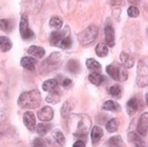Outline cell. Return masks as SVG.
Segmentation results:
<instances>
[{
    "instance_id": "obj_1",
    "label": "cell",
    "mask_w": 148,
    "mask_h": 147,
    "mask_svg": "<svg viewBox=\"0 0 148 147\" xmlns=\"http://www.w3.org/2000/svg\"><path fill=\"white\" fill-rule=\"evenodd\" d=\"M90 126V117L85 113H71L67 118V129L78 138H85Z\"/></svg>"
},
{
    "instance_id": "obj_2",
    "label": "cell",
    "mask_w": 148,
    "mask_h": 147,
    "mask_svg": "<svg viewBox=\"0 0 148 147\" xmlns=\"http://www.w3.org/2000/svg\"><path fill=\"white\" fill-rule=\"evenodd\" d=\"M41 93L38 89L21 93L18 99V105L21 108H37L41 104Z\"/></svg>"
},
{
    "instance_id": "obj_3",
    "label": "cell",
    "mask_w": 148,
    "mask_h": 147,
    "mask_svg": "<svg viewBox=\"0 0 148 147\" xmlns=\"http://www.w3.org/2000/svg\"><path fill=\"white\" fill-rule=\"evenodd\" d=\"M106 71L112 79L117 80V81H125L128 78V73H127L125 66L117 62L109 64L106 67Z\"/></svg>"
},
{
    "instance_id": "obj_4",
    "label": "cell",
    "mask_w": 148,
    "mask_h": 147,
    "mask_svg": "<svg viewBox=\"0 0 148 147\" xmlns=\"http://www.w3.org/2000/svg\"><path fill=\"white\" fill-rule=\"evenodd\" d=\"M98 36V27L96 25H89L85 30H83L78 36L79 42L83 46L89 45L94 42Z\"/></svg>"
},
{
    "instance_id": "obj_5",
    "label": "cell",
    "mask_w": 148,
    "mask_h": 147,
    "mask_svg": "<svg viewBox=\"0 0 148 147\" xmlns=\"http://www.w3.org/2000/svg\"><path fill=\"white\" fill-rule=\"evenodd\" d=\"M61 55L59 53H53L47 59L42 63V71L44 73H51L56 68H58L61 64Z\"/></svg>"
},
{
    "instance_id": "obj_6",
    "label": "cell",
    "mask_w": 148,
    "mask_h": 147,
    "mask_svg": "<svg viewBox=\"0 0 148 147\" xmlns=\"http://www.w3.org/2000/svg\"><path fill=\"white\" fill-rule=\"evenodd\" d=\"M20 35L23 40H29L34 38V33L29 26V21H27V16L22 15L21 20H20Z\"/></svg>"
},
{
    "instance_id": "obj_7",
    "label": "cell",
    "mask_w": 148,
    "mask_h": 147,
    "mask_svg": "<svg viewBox=\"0 0 148 147\" xmlns=\"http://www.w3.org/2000/svg\"><path fill=\"white\" fill-rule=\"evenodd\" d=\"M23 9L31 14H36L41 10L44 0H21Z\"/></svg>"
},
{
    "instance_id": "obj_8",
    "label": "cell",
    "mask_w": 148,
    "mask_h": 147,
    "mask_svg": "<svg viewBox=\"0 0 148 147\" xmlns=\"http://www.w3.org/2000/svg\"><path fill=\"white\" fill-rule=\"evenodd\" d=\"M138 84L140 86L147 85V67L143 61L140 62V66L138 67Z\"/></svg>"
},
{
    "instance_id": "obj_9",
    "label": "cell",
    "mask_w": 148,
    "mask_h": 147,
    "mask_svg": "<svg viewBox=\"0 0 148 147\" xmlns=\"http://www.w3.org/2000/svg\"><path fill=\"white\" fill-rule=\"evenodd\" d=\"M23 122L26 128L31 131L35 130L36 128V119H35V115L32 111H26L23 115Z\"/></svg>"
},
{
    "instance_id": "obj_10",
    "label": "cell",
    "mask_w": 148,
    "mask_h": 147,
    "mask_svg": "<svg viewBox=\"0 0 148 147\" xmlns=\"http://www.w3.org/2000/svg\"><path fill=\"white\" fill-rule=\"evenodd\" d=\"M53 117H54V110L51 106H45L38 113V118L40 121L49 122L53 119Z\"/></svg>"
},
{
    "instance_id": "obj_11",
    "label": "cell",
    "mask_w": 148,
    "mask_h": 147,
    "mask_svg": "<svg viewBox=\"0 0 148 147\" xmlns=\"http://www.w3.org/2000/svg\"><path fill=\"white\" fill-rule=\"evenodd\" d=\"M105 33V44L109 47L114 46V30L111 25H106L104 28Z\"/></svg>"
},
{
    "instance_id": "obj_12",
    "label": "cell",
    "mask_w": 148,
    "mask_h": 147,
    "mask_svg": "<svg viewBox=\"0 0 148 147\" xmlns=\"http://www.w3.org/2000/svg\"><path fill=\"white\" fill-rule=\"evenodd\" d=\"M147 121H148V113H144L140 118L139 124H138V131L141 133L142 136H146L147 135Z\"/></svg>"
},
{
    "instance_id": "obj_13",
    "label": "cell",
    "mask_w": 148,
    "mask_h": 147,
    "mask_svg": "<svg viewBox=\"0 0 148 147\" xmlns=\"http://www.w3.org/2000/svg\"><path fill=\"white\" fill-rule=\"evenodd\" d=\"M37 64V60L32 57H23L21 59V65L26 69L35 71V66Z\"/></svg>"
},
{
    "instance_id": "obj_14",
    "label": "cell",
    "mask_w": 148,
    "mask_h": 147,
    "mask_svg": "<svg viewBox=\"0 0 148 147\" xmlns=\"http://www.w3.org/2000/svg\"><path fill=\"white\" fill-rule=\"evenodd\" d=\"M86 66H87V68H88L91 73L100 74L101 71H102V66H101V64L98 62L97 60L92 59V58L87 59V61H86Z\"/></svg>"
},
{
    "instance_id": "obj_15",
    "label": "cell",
    "mask_w": 148,
    "mask_h": 147,
    "mask_svg": "<svg viewBox=\"0 0 148 147\" xmlns=\"http://www.w3.org/2000/svg\"><path fill=\"white\" fill-rule=\"evenodd\" d=\"M120 59L122 61V65L125 67H132L134 64V58L131 55L126 54V53H121Z\"/></svg>"
},
{
    "instance_id": "obj_16",
    "label": "cell",
    "mask_w": 148,
    "mask_h": 147,
    "mask_svg": "<svg viewBox=\"0 0 148 147\" xmlns=\"http://www.w3.org/2000/svg\"><path fill=\"white\" fill-rule=\"evenodd\" d=\"M64 37V32L62 31H55L51 33V38H49V42L51 45L57 46L59 45L60 41L62 40V38Z\"/></svg>"
},
{
    "instance_id": "obj_17",
    "label": "cell",
    "mask_w": 148,
    "mask_h": 147,
    "mask_svg": "<svg viewBox=\"0 0 148 147\" xmlns=\"http://www.w3.org/2000/svg\"><path fill=\"white\" fill-rule=\"evenodd\" d=\"M57 87H58V81L56 79L46 80L45 82L42 84L43 91H49V93L54 91H57Z\"/></svg>"
},
{
    "instance_id": "obj_18",
    "label": "cell",
    "mask_w": 148,
    "mask_h": 147,
    "mask_svg": "<svg viewBox=\"0 0 148 147\" xmlns=\"http://www.w3.org/2000/svg\"><path fill=\"white\" fill-rule=\"evenodd\" d=\"M126 108H127V113L129 115H134V113H137V110L139 109V102H138L137 98H131L127 102Z\"/></svg>"
},
{
    "instance_id": "obj_19",
    "label": "cell",
    "mask_w": 148,
    "mask_h": 147,
    "mask_svg": "<svg viewBox=\"0 0 148 147\" xmlns=\"http://www.w3.org/2000/svg\"><path fill=\"white\" fill-rule=\"evenodd\" d=\"M29 55H33L34 57L40 59V58H42L44 55H45V51H44V48L40 47V46L37 45H32L31 47L29 48Z\"/></svg>"
},
{
    "instance_id": "obj_20",
    "label": "cell",
    "mask_w": 148,
    "mask_h": 147,
    "mask_svg": "<svg viewBox=\"0 0 148 147\" xmlns=\"http://www.w3.org/2000/svg\"><path fill=\"white\" fill-rule=\"evenodd\" d=\"M103 137V130L99 126H95L91 130V141L94 144H97Z\"/></svg>"
},
{
    "instance_id": "obj_21",
    "label": "cell",
    "mask_w": 148,
    "mask_h": 147,
    "mask_svg": "<svg viewBox=\"0 0 148 147\" xmlns=\"http://www.w3.org/2000/svg\"><path fill=\"white\" fill-rule=\"evenodd\" d=\"M88 80L95 85H101L106 79H105V77H103L101 74L91 73L90 75L88 76Z\"/></svg>"
},
{
    "instance_id": "obj_22",
    "label": "cell",
    "mask_w": 148,
    "mask_h": 147,
    "mask_svg": "<svg viewBox=\"0 0 148 147\" xmlns=\"http://www.w3.org/2000/svg\"><path fill=\"white\" fill-rule=\"evenodd\" d=\"M14 27V22L10 19H1L0 20V30L3 32H6V33H10V32L13 30Z\"/></svg>"
},
{
    "instance_id": "obj_23",
    "label": "cell",
    "mask_w": 148,
    "mask_h": 147,
    "mask_svg": "<svg viewBox=\"0 0 148 147\" xmlns=\"http://www.w3.org/2000/svg\"><path fill=\"white\" fill-rule=\"evenodd\" d=\"M128 139H129V141H131L136 145V147H146V144L144 143V141H143L141 138H139V136H138L136 133H129Z\"/></svg>"
},
{
    "instance_id": "obj_24",
    "label": "cell",
    "mask_w": 148,
    "mask_h": 147,
    "mask_svg": "<svg viewBox=\"0 0 148 147\" xmlns=\"http://www.w3.org/2000/svg\"><path fill=\"white\" fill-rule=\"evenodd\" d=\"M96 53L99 57H105L108 54V46L106 45L105 42H100L96 47Z\"/></svg>"
},
{
    "instance_id": "obj_25",
    "label": "cell",
    "mask_w": 148,
    "mask_h": 147,
    "mask_svg": "<svg viewBox=\"0 0 148 147\" xmlns=\"http://www.w3.org/2000/svg\"><path fill=\"white\" fill-rule=\"evenodd\" d=\"M12 48V42L8 37H0V49L2 52H8Z\"/></svg>"
},
{
    "instance_id": "obj_26",
    "label": "cell",
    "mask_w": 148,
    "mask_h": 147,
    "mask_svg": "<svg viewBox=\"0 0 148 147\" xmlns=\"http://www.w3.org/2000/svg\"><path fill=\"white\" fill-rule=\"evenodd\" d=\"M67 69L73 74H78L81 69V65L76 60H69L67 63Z\"/></svg>"
},
{
    "instance_id": "obj_27",
    "label": "cell",
    "mask_w": 148,
    "mask_h": 147,
    "mask_svg": "<svg viewBox=\"0 0 148 147\" xmlns=\"http://www.w3.org/2000/svg\"><path fill=\"white\" fill-rule=\"evenodd\" d=\"M6 109H8V105H6L5 99L2 98L0 95V122L3 121V119H5Z\"/></svg>"
},
{
    "instance_id": "obj_28",
    "label": "cell",
    "mask_w": 148,
    "mask_h": 147,
    "mask_svg": "<svg viewBox=\"0 0 148 147\" xmlns=\"http://www.w3.org/2000/svg\"><path fill=\"white\" fill-rule=\"evenodd\" d=\"M103 109L108 110V111H118L120 109V105L117 102L114 101H106L103 105Z\"/></svg>"
},
{
    "instance_id": "obj_29",
    "label": "cell",
    "mask_w": 148,
    "mask_h": 147,
    "mask_svg": "<svg viewBox=\"0 0 148 147\" xmlns=\"http://www.w3.org/2000/svg\"><path fill=\"white\" fill-rule=\"evenodd\" d=\"M119 127V120L118 119H111L110 121L106 124V129L108 133H116Z\"/></svg>"
},
{
    "instance_id": "obj_30",
    "label": "cell",
    "mask_w": 148,
    "mask_h": 147,
    "mask_svg": "<svg viewBox=\"0 0 148 147\" xmlns=\"http://www.w3.org/2000/svg\"><path fill=\"white\" fill-rule=\"evenodd\" d=\"M62 20L60 19L59 17H57V16H54V17H51V20H49V26L53 28H55V30H59V28L62 27Z\"/></svg>"
},
{
    "instance_id": "obj_31",
    "label": "cell",
    "mask_w": 148,
    "mask_h": 147,
    "mask_svg": "<svg viewBox=\"0 0 148 147\" xmlns=\"http://www.w3.org/2000/svg\"><path fill=\"white\" fill-rule=\"evenodd\" d=\"M73 108H74V104L71 103V101H66L65 103H64V105L62 106V108H61L62 117H66L67 115H69Z\"/></svg>"
},
{
    "instance_id": "obj_32",
    "label": "cell",
    "mask_w": 148,
    "mask_h": 147,
    "mask_svg": "<svg viewBox=\"0 0 148 147\" xmlns=\"http://www.w3.org/2000/svg\"><path fill=\"white\" fill-rule=\"evenodd\" d=\"M60 101V93L57 91H51L49 96L46 97V102L49 103H58Z\"/></svg>"
},
{
    "instance_id": "obj_33",
    "label": "cell",
    "mask_w": 148,
    "mask_h": 147,
    "mask_svg": "<svg viewBox=\"0 0 148 147\" xmlns=\"http://www.w3.org/2000/svg\"><path fill=\"white\" fill-rule=\"evenodd\" d=\"M109 145L111 147H125L122 139L120 138L119 136L112 137V138L109 139Z\"/></svg>"
},
{
    "instance_id": "obj_34",
    "label": "cell",
    "mask_w": 148,
    "mask_h": 147,
    "mask_svg": "<svg viewBox=\"0 0 148 147\" xmlns=\"http://www.w3.org/2000/svg\"><path fill=\"white\" fill-rule=\"evenodd\" d=\"M36 129H37V133L39 136H43V135H45V133L51 129V125L41 123V124H38L37 126H36Z\"/></svg>"
},
{
    "instance_id": "obj_35",
    "label": "cell",
    "mask_w": 148,
    "mask_h": 147,
    "mask_svg": "<svg viewBox=\"0 0 148 147\" xmlns=\"http://www.w3.org/2000/svg\"><path fill=\"white\" fill-rule=\"evenodd\" d=\"M109 93L114 98H120L121 93H122V88L120 87L119 85H114L109 88Z\"/></svg>"
},
{
    "instance_id": "obj_36",
    "label": "cell",
    "mask_w": 148,
    "mask_h": 147,
    "mask_svg": "<svg viewBox=\"0 0 148 147\" xmlns=\"http://www.w3.org/2000/svg\"><path fill=\"white\" fill-rule=\"evenodd\" d=\"M54 137H55V140H56V142H57L59 145H64V143H65V138H64V136H63V133L60 131V130H56L54 133Z\"/></svg>"
},
{
    "instance_id": "obj_37",
    "label": "cell",
    "mask_w": 148,
    "mask_h": 147,
    "mask_svg": "<svg viewBox=\"0 0 148 147\" xmlns=\"http://www.w3.org/2000/svg\"><path fill=\"white\" fill-rule=\"evenodd\" d=\"M59 46L60 47H62V48H69L71 46V37L69 36H66V37H63L62 40L60 41L59 43Z\"/></svg>"
},
{
    "instance_id": "obj_38",
    "label": "cell",
    "mask_w": 148,
    "mask_h": 147,
    "mask_svg": "<svg viewBox=\"0 0 148 147\" xmlns=\"http://www.w3.org/2000/svg\"><path fill=\"white\" fill-rule=\"evenodd\" d=\"M127 13H128V16L131 18H136L139 16V10H138V8H136V6H130L128 9V11H127Z\"/></svg>"
},
{
    "instance_id": "obj_39",
    "label": "cell",
    "mask_w": 148,
    "mask_h": 147,
    "mask_svg": "<svg viewBox=\"0 0 148 147\" xmlns=\"http://www.w3.org/2000/svg\"><path fill=\"white\" fill-rule=\"evenodd\" d=\"M110 2L112 6L123 5V0H110Z\"/></svg>"
},
{
    "instance_id": "obj_40",
    "label": "cell",
    "mask_w": 148,
    "mask_h": 147,
    "mask_svg": "<svg viewBox=\"0 0 148 147\" xmlns=\"http://www.w3.org/2000/svg\"><path fill=\"white\" fill-rule=\"evenodd\" d=\"M71 85V79L63 80V82H62V86H63V87H69Z\"/></svg>"
},
{
    "instance_id": "obj_41",
    "label": "cell",
    "mask_w": 148,
    "mask_h": 147,
    "mask_svg": "<svg viewBox=\"0 0 148 147\" xmlns=\"http://www.w3.org/2000/svg\"><path fill=\"white\" fill-rule=\"evenodd\" d=\"M34 146L35 147H43V143L40 139H36L34 141Z\"/></svg>"
},
{
    "instance_id": "obj_42",
    "label": "cell",
    "mask_w": 148,
    "mask_h": 147,
    "mask_svg": "<svg viewBox=\"0 0 148 147\" xmlns=\"http://www.w3.org/2000/svg\"><path fill=\"white\" fill-rule=\"evenodd\" d=\"M73 147H85V144H84V142L81 141V140H78L77 142H75V144Z\"/></svg>"
},
{
    "instance_id": "obj_43",
    "label": "cell",
    "mask_w": 148,
    "mask_h": 147,
    "mask_svg": "<svg viewBox=\"0 0 148 147\" xmlns=\"http://www.w3.org/2000/svg\"><path fill=\"white\" fill-rule=\"evenodd\" d=\"M128 1L131 3V4H137V3H139L141 0H128Z\"/></svg>"
},
{
    "instance_id": "obj_44",
    "label": "cell",
    "mask_w": 148,
    "mask_h": 147,
    "mask_svg": "<svg viewBox=\"0 0 148 147\" xmlns=\"http://www.w3.org/2000/svg\"><path fill=\"white\" fill-rule=\"evenodd\" d=\"M34 147H35V146H34Z\"/></svg>"
}]
</instances>
